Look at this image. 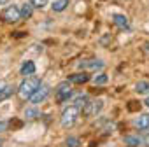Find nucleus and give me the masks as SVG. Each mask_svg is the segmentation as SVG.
Masks as SVG:
<instances>
[{"label": "nucleus", "instance_id": "obj_5", "mask_svg": "<svg viewBox=\"0 0 149 147\" xmlns=\"http://www.w3.org/2000/svg\"><path fill=\"white\" fill-rule=\"evenodd\" d=\"M102 107H104V102H102V100H93V102L88 100V102L81 107L79 112H83V116H95V114H98V112L102 110Z\"/></svg>", "mask_w": 149, "mask_h": 147}, {"label": "nucleus", "instance_id": "obj_23", "mask_svg": "<svg viewBox=\"0 0 149 147\" xmlns=\"http://www.w3.org/2000/svg\"><path fill=\"white\" fill-rule=\"evenodd\" d=\"M7 86V83H4V81H0V93H2L4 91V88Z\"/></svg>", "mask_w": 149, "mask_h": 147}, {"label": "nucleus", "instance_id": "obj_11", "mask_svg": "<svg viewBox=\"0 0 149 147\" xmlns=\"http://www.w3.org/2000/svg\"><path fill=\"white\" fill-rule=\"evenodd\" d=\"M123 142H125V145H128V147H139V145H144V142H142L140 137H132V135L125 137Z\"/></svg>", "mask_w": 149, "mask_h": 147}, {"label": "nucleus", "instance_id": "obj_16", "mask_svg": "<svg viewBox=\"0 0 149 147\" xmlns=\"http://www.w3.org/2000/svg\"><path fill=\"white\" fill-rule=\"evenodd\" d=\"M14 91H16V88H14L13 84H7V86L4 88V91L0 93V102H4V100H7V98H9V96H11V95H13Z\"/></svg>", "mask_w": 149, "mask_h": 147}, {"label": "nucleus", "instance_id": "obj_18", "mask_svg": "<svg viewBox=\"0 0 149 147\" xmlns=\"http://www.w3.org/2000/svg\"><path fill=\"white\" fill-rule=\"evenodd\" d=\"M28 4L33 7V9H44L47 6V0H28Z\"/></svg>", "mask_w": 149, "mask_h": 147}, {"label": "nucleus", "instance_id": "obj_10", "mask_svg": "<svg viewBox=\"0 0 149 147\" xmlns=\"http://www.w3.org/2000/svg\"><path fill=\"white\" fill-rule=\"evenodd\" d=\"M35 63L33 61H25L23 65H21V76H33V74H35Z\"/></svg>", "mask_w": 149, "mask_h": 147}, {"label": "nucleus", "instance_id": "obj_14", "mask_svg": "<svg viewBox=\"0 0 149 147\" xmlns=\"http://www.w3.org/2000/svg\"><path fill=\"white\" fill-rule=\"evenodd\" d=\"M19 14H21V19H30L32 14H33V7L30 4H23L19 7Z\"/></svg>", "mask_w": 149, "mask_h": 147}, {"label": "nucleus", "instance_id": "obj_13", "mask_svg": "<svg viewBox=\"0 0 149 147\" xmlns=\"http://www.w3.org/2000/svg\"><path fill=\"white\" fill-rule=\"evenodd\" d=\"M68 4H70V0H54L53 6H51V9H53L54 12H63V11L68 7Z\"/></svg>", "mask_w": 149, "mask_h": 147}, {"label": "nucleus", "instance_id": "obj_19", "mask_svg": "<svg viewBox=\"0 0 149 147\" xmlns=\"http://www.w3.org/2000/svg\"><path fill=\"white\" fill-rule=\"evenodd\" d=\"M37 116H39V110H37L35 107H30V109L25 110V117H26V119H35Z\"/></svg>", "mask_w": 149, "mask_h": 147}, {"label": "nucleus", "instance_id": "obj_6", "mask_svg": "<svg viewBox=\"0 0 149 147\" xmlns=\"http://www.w3.org/2000/svg\"><path fill=\"white\" fill-rule=\"evenodd\" d=\"M2 18H4V21H7V23H18V21L21 19L19 7H18V6H9V7L4 11Z\"/></svg>", "mask_w": 149, "mask_h": 147}, {"label": "nucleus", "instance_id": "obj_4", "mask_svg": "<svg viewBox=\"0 0 149 147\" xmlns=\"http://www.w3.org/2000/svg\"><path fill=\"white\" fill-rule=\"evenodd\" d=\"M49 93H51V89H49V86L47 84H40L37 89H35V93L28 98L30 100V103H33V105H37V103H42L47 96H49Z\"/></svg>", "mask_w": 149, "mask_h": 147}, {"label": "nucleus", "instance_id": "obj_9", "mask_svg": "<svg viewBox=\"0 0 149 147\" xmlns=\"http://www.w3.org/2000/svg\"><path fill=\"white\" fill-rule=\"evenodd\" d=\"M88 81H90V76H88L86 72H83V74H74V76L68 77V83H74V84H84Z\"/></svg>", "mask_w": 149, "mask_h": 147}, {"label": "nucleus", "instance_id": "obj_24", "mask_svg": "<svg viewBox=\"0 0 149 147\" xmlns=\"http://www.w3.org/2000/svg\"><path fill=\"white\" fill-rule=\"evenodd\" d=\"M144 103H146V107H149V96L146 98V102H144Z\"/></svg>", "mask_w": 149, "mask_h": 147}, {"label": "nucleus", "instance_id": "obj_26", "mask_svg": "<svg viewBox=\"0 0 149 147\" xmlns=\"http://www.w3.org/2000/svg\"><path fill=\"white\" fill-rule=\"evenodd\" d=\"M4 2H7V0H0V6H2V4H4Z\"/></svg>", "mask_w": 149, "mask_h": 147}, {"label": "nucleus", "instance_id": "obj_22", "mask_svg": "<svg viewBox=\"0 0 149 147\" xmlns=\"http://www.w3.org/2000/svg\"><path fill=\"white\" fill-rule=\"evenodd\" d=\"M6 128H7V123H6V121H0V133L6 131Z\"/></svg>", "mask_w": 149, "mask_h": 147}, {"label": "nucleus", "instance_id": "obj_21", "mask_svg": "<svg viewBox=\"0 0 149 147\" xmlns=\"http://www.w3.org/2000/svg\"><path fill=\"white\" fill-rule=\"evenodd\" d=\"M107 81H109V77L105 76V74H100V76H95L93 77V83L95 84H105Z\"/></svg>", "mask_w": 149, "mask_h": 147}, {"label": "nucleus", "instance_id": "obj_3", "mask_svg": "<svg viewBox=\"0 0 149 147\" xmlns=\"http://www.w3.org/2000/svg\"><path fill=\"white\" fill-rule=\"evenodd\" d=\"M54 95H56V102H58V103H63V102H67V100H68V98L74 95L70 83H68V81H65V83H60V84L56 86V89H54Z\"/></svg>", "mask_w": 149, "mask_h": 147}, {"label": "nucleus", "instance_id": "obj_12", "mask_svg": "<svg viewBox=\"0 0 149 147\" xmlns=\"http://www.w3.org/2000/svg\"><path fill=\"white\" fill-rule=\"evenodd\" d=\"M135 126L139 130H147L149 128V114H142L135 119Z\"/></svg>", "mask_w": 149, "mask_h": 147}, {"label": "nucleus", "instance_id": "obj_7", "mask_svg": "<svg viewBox=\"0 0 149 147\" xmlns=\"http://www.w3.org/2000/svg\"><path fill=\"white\" fill-rule=\"evenodd\" d=\"M104 61L102 60H83L79 63V68H84V70H97V68H104Z\"/></svg>", "mask_w": 149, "mask_h": 147}, {"label": "nucleus", "instance_id": "obj_27", "mask_svg": "<svg viewBox=\"0 0 149 147\" xmlns=\"http://www.w3.org/2000/svg\"><path fill=\"white\" fill-rule=\"evenodd\" d=\"M147 130H149V128H147Z\"/></svg>", "mask_w": 149, "mask_h": 147}, {"label": "nucleus", "instance_id": "obj_20", "mask_svg": "<svg viewBox=\"0 0 149 147\" xmlns=\"http://www.w3.org/2000/svg\"><path fill=\"white\" fill-rule=\"evenodd\" d=\"M65 145H67V147H79V138H76V137H68V138L65 140Z\"/></svg>", "mask_w": 149, "mask_h": 147}, {"label": "nucleus", "instance_id": "obj_15", "mask_svg": "<svg viewBox=\"0 0 149 147\" xmlns=\"http://www.w3.org/2000/svg\"><path fill=\"white\" fill-rule=\"evenodd\" d=\"M135 91H137L139 95H147V93H149V83L139 81V83L135 84Z\"/></svg>", "mask_w": 149, "mask_h": 147}, {"label": "nucleus", "instance_id": "obj_17", "mask_svg": "<svg viewBox=\"0 0 149 147\" xmlns=\"http://www.w3.org/2000/svg\"><path fill=\"white\" fill-rule=\"evenodd\" d=\"M86 102H88V96H86V95H79V96L74 98V103H72V105H76V107L81 110V107H83Z\"/></svg>", "mask_w": 149, "mask_h": 147}, {"label": "nucleus", "instance_id": "obj_8", "mask_svg": "<svg viewBox=\"0 0 149 147\" xmlns=\"http://www.w3.org/2000/svg\"><path fill=\"white\" fill-rule=\"evenodd\" d=\"M112 23L119 28H128L130 26V21L125 14H112Z\"/></svg>", "mask_w": 149, "mask_h": 147}, {"label": "nucleus", "instance_id": "obj_2", "mask_svg": "<svg viewBox=\"0 0 149 147\" xmlns=\"http://www.w3.org/2000/svg\"><path fill=\"white\" fill-rule=\"evenodd\" d=\"M77 117H79V109L76 105H68L67 109H63L61 112V126L63 128H72L74 124L77 123Z\"/></svg>", "mask_w": 149, "mask_h": 147}, {"label": "nucleus", "instance_id": "obj_25", "mask_svg": "<svg viewBox=\"0 0 149 147\" xmlns=\"http://www.w3.org/2000/svg\"><path fill=\"white\" fill-rule=\"evenodd\" d=\"M0 147H4V140L2 138H0Z\"/></svg>", "mask_w": 149, "mask_h": 147}, {"label": "nucleus", "instance_id": "obj_1", "mask_svg": "<svg viewBox=\"0 0 149 147\" xmlns=\"http://www.w3.org/2000/svg\"><path fill=\"white\" fill-rule=\"evenodd\" d=\"M40 84H42V83H40L39 77H26L16 89H18V95H19L23 100H28V98L35 93V89H37Z\"/></svg>", "mask_w": 149, "mask_h": 147}]
</instances>
